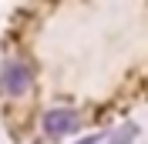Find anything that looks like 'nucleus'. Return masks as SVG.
<instances>
[{"instance_id":"nucleus-3","label":"nucleus","mask_w":148,"mask_h":144,"mask_svg":"<svg viewBox=\"0 0 148 144\" xmlns=\"http://www.w3.org/2000/svg\"><path fill=\"white\" fill-rule=\"evenodd\" d=\"M131 134H135V127H125V131H121V137H111V144H128Z\"/></svg>"},{"instance_id":"nucleus-2","label":"nucleus","mask_w":148,"mask_h":144,"mask_svg":"<svg viewBox=\"0 0 148 144\" xmlns=\"http://www.w3.org/2000/svg\"><path fill=\"white\" fill-rule=\"evenodd\" d=\"M74 127H77V111L74 107H54V111L44 114V131L51 137H64V134H71Z\"/></svg>"},{"instance_id":"nucleus-4","label":"nucleus","mask_w":148,"mask_h":144,"mask_svg":"<svg viewBox=\"0 0 148 144\" xmlns=\"http://www.w3.org/2000/svg\"><path fill=\"white\" fill-rule=\"evenodd\" d=\"M94 141H98V137H84V141H77V144H94Z\"/></svg>"},{"instance_id":"nucleus-1","label":"nucleus","mask_w":148,"mask_h":144,"mask_svg":"<svg viewBox=\"0 0 148 144\" xmlns=\"http://www.w3.org/2000/svg\"><path fill=\"white\" fill-rule=\"evenodd\" d=\"M30 81H34V74H30V67L24 60H7L3 64V71H0V87H3V94H10V97H17V94H24V90L30 87Z\"/></svg>"}]
</instances>
